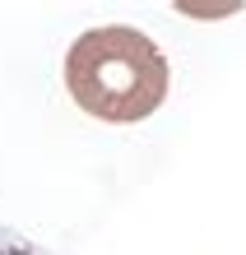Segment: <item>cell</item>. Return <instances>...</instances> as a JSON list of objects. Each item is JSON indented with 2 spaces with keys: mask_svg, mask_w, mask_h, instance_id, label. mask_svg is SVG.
<instances>
[{
  "mask_svg": "<svg viewBox=\"0 0 246 255\" xmlns=\"http://www.w3.org/2000/svg\"><path fill=\"white\" fill-rule=\"evenodd\" d=\"M167 84H172V70L158 42L126 23L88 28L65 51V88L74 107L112 126L149 121L163 107Z\"/></svg>",
  "mask_w": 246,
  "mask_h": 255,
  "instance_id": "1",
  "label": "cell"
},
{
  "mask_svg": "<svg viewBox=\"0 0 246 255\" xmlns=\"http://www.w3.org/2000/svg\"><path fill=\"white\" fill-rule=\"evenodd\" d=\"M0 255H51V251L37 246V242H28V237L14 232V228H0Z\"/></svg>",
  "mask_w": 246,
  "mask_h": 255,
  "instance_id": "2",
  "label": "cell"
}]
</instances>
